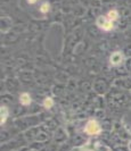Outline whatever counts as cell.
Instances as JSON below:
<instances>
[{
  "label": "cell",
  "mask_w": 131,
  "mask_h": 151,
  "mask_svg": "<svg viewBox=\"0 0 131 151\" xmlns=\"http://www.w3.org/2000/svg\"><path fill=\"white\" fill-rule=\"evenodd\" d=\"M8 116V110L6 107H1V124H4Z\"/></svg>",
  "instance_id": "5b68a950"
},
{
  "label": "cell",
  "mask_w": 131,
  "mask_h": 151,
  "mask_svg": "<svg viewBox=\"0 0 131 151\" xmlns=\"http://www.w3.org/2000/svg\"><path fill=\"white\" fill-rule=\"evenodd\" d=\"M35 1H37V0H28V2H29V4H34Z\"/></svg>",
  "instance_id": "9c48e42d"
},
{
  "label": "cell",
  "mask_w": 131,
  "mask_h": 151,
  "mask_svg": "<svg viewBox=\"0 0 131 151\" xmlns=\"http://www.w3.org/2000/svg\"><path fill=\"white\" fill-rule=\"evenodd\" d=\"M40 10H41L42 13H47V12L49 10V4H47V2L42 4V6L40 7Z\"/></svg>",
  "instance_id": "ba28073f"
},
{
  "label": "cell",
  "mask_w": 131,
  "mask_h": 151,
  "mask_svg": "<svg viewBox=\"0 0 131 151\" xmlns=\"http://www.w3.org/2000/svg\"><path fill=\"white\" fill-rule=\"evenodd\" d=\"M107 18L109 19V21H112V22H113L114 19H116V18H117V12H115V10L109 12V13H108Z\"/></svg>",
  "instance_id": "8992f818"
},
{
  "label": "cell",
  "mask_w": 131,
  "mask_h": 151,
  "mask_svg": "<svg viewBox=\"0 0 131 151\" xmlns=\"http://www.w3.org/2000/svg\"><path fill=\"white\" fill-rule=\"evenodd\" d=\"M97 24H98V26H99L100 29H103V30H105V31L111 30V29L113 27V22L109 21L106 17H99Z\"/></svg>",
  "instance_id": "7a4b0ae2"
},
{
  "label": "cell",
  "mask_w": 131,
  "mask_h": 151,
  "mask_svg": "<svg viewBox=\"0 0 131 151\" xmlns=\"http://www.w3.org/2000/svg\"><path fill=\"white\" fill-rule=\"evenodd\" d=\"M122 60V55L120 52H115L112 55V57H111V63L113 64V65H117V64H120Z\"/></svg>",
  "instance_id": "3957f363"
},
{
  "label": "cell",
  "mask_w": 131,
  "mask_h": 151,
  "mask_svg": "<svg viewBox=\"0 0 131 151\" xmlns=\"http://www.w3.org/2000/svg\"><path fill=\"white\" fill-rule=\"evenodd\" d=\"M85 129L88 134L93 135V134H98V133H99L100 126H99V124H98L96 121H90V122H88V124L85 125Z\"/></svg>",
  "instance_id": "6da1fadb"
},
{
  "label": "cell",
  "mask_w": 131,
  "mask_h": 151,
  "mask_svg": "<svg viewBox=\"0 0 131 151\" xmlns=\"http://www.w3.org/2000/svg\"><path fill=\"white\" fill-rule=\"evenodd\" d=\"M54 105V101H53V99L50 98H47L45 99V101H43V106L46 107V108H51Z\"/></svg>",
  "instance_id": "52a82bcc"
},
{
  "label": "cell",
  "mask_w": 131,
  "mask_h": 151,
  "mask_svg": "<svg viewBox=\"0 0 131 151\" xmlns=\"http://www.w3.org/2000/svg\"><path fill=\"white\" fill-rule=\"evenodd\" d=\"M20 101H21L22 105L28 106V105H30V102H31V98H30V96H29L28 93H23V94L21 96V98H20Z\"/></svg>",
  "instance_id": "277c9868"
}]
</instances>
